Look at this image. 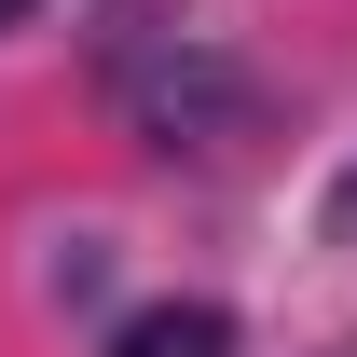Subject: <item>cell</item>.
I'll return each instance as SVG.
<instances>
[{"label": "cell", "mask_w": 357, "mask_h": 357, "mask_svg": "<svg viewBox=\"0 0 357 357\" xmlns=\"http://www.w3.org/2000/svg\"><path fill=\"white\" fill-rule=\"evenodd\" d=\"M110 357H234V316H220V303H151Z\"/></svg>", "instance_id": "6da1fadb"}, {"label": "cell", "mask_w": 357, "mask_h": 357, "mask_svg": "<svg viewBox=\"0 0 357 357\" xmlns=\"http://www.w3.org/2000/svg\"><path fill=\"white\" fill-rule=\"evenodd\" d=\"M330 234H357V165H344V178H330Z\"/></svg>", "instance_id": "7a4b0ae2"}, {"label": "cell", "mask_w": 357, "mask_h": 357, "mask_svg": "<svg viewBox=\"0 0 357 357\" xmlns=\"http://www.w3.org/2000/svg\"><path fill=\"white\" fill-rule=\"evenodd\" d=\"M14 14H28V0H0V28H14Z\"/></svg>", "instance_id": "3957f363"}]
</instances>
